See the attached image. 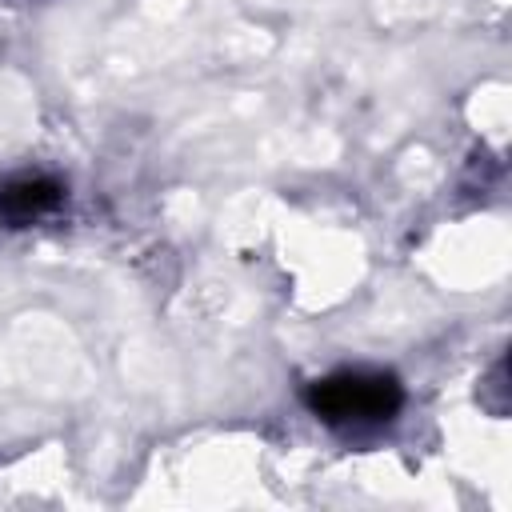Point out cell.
Listing matches in <instances>:
<instances>
[{
	"instance_id": "obj_1",
	"label": "cell",
	"mask_w": 512,
	"mask_h": 512,
	"mask_svg": "<svg viewBox=\"0 0 512 512\" xmlns=\"http://www.w3.org/2000/svg\"><path fill=\"white\" fill-rule=\"evenodd\" d=\"M308 408L328 420V424H344V420H392L404 404L400 380L388 372H336L316 380L304 392Z\"/></svg>"
},
{
	"instance_id": "obj_2",
	"label": "cell",
	"mask_w": 512,
	"mask_h": 512,
	"mask_svg": "<svg viewBox=\"0 0 512 512\" xmlns=\"http://www.w3.org/2000/svg\"><path fill=\"white\" fill-rule=\"evenodd\" d=\"M64 204V188L52 176H16L0 188V220L20 228Z\"/></svg>"
}]
</instances>
